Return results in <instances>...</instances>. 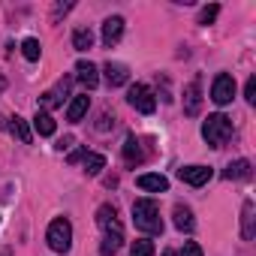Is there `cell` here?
Listing matches in <instances>:
<instances>
[{
  "instance_id": "5bb4252c",
  "label": "cell",
  "mask_w": 256,
  "mask_h": 256,
  "mask_svg": "<svg viewBox=\"0 0 256 256\" xmlns=\"http://www.w3.org/2000/svg\"><path fill=\"white\" fill-rule=\"evenodd\" d=\"M88 108H90V96H88V94L72 96V102H70V108H66V120H70V124H78V120L88 114Z\"/></svg>"
},
{
  "instance_id": "603a6c76",
  "label": "cell",
  "mask_w": 256,
  "mask_h": 256,
  "mask_svg": "<svg viewBox=\"0 0 256 256\" xmlns=\"http://www.w3.org/2000/svg\"><path fill=\"white\" fill-rule=\"evenodd\" d=\"M22 54H24L28 60H40V54H42V46H40V40L28 36V40L22 42Z\"/></svg>"
},
{
  "instance_id": "ba28073f",
  "label": "cell",
  "mask_w": 256,
  "mask_h": 256,
  "mask_svg": "<svg viewBox=\"0 0 256 256\" xmlns=\"http://www.w3.org/2000/svg\"><path fill=\"white\" fill-rule=\"evenodd\" d=\"M199 108H202V82H199V78H193V82L184 88V114L196 118V114H199Z\"/></svg>"
},
{
  "instance_id": "44dd1931",
  "label": "cell",
  "mask_w": 256,
  "mask_h": 256,
  "mask_svg": "<svg viewBox=\"0 0 256 256\" xmlns=\"http://www.w3.org/2000/svg\"><path fill=\"white\" fill-rule=\"evenodd\" d=\"M82 163H84V172L88 175H100V169H106V157L102 154H94V151H88L82 157Z\"/></svg>"
},
{
  "instance_id": "8fae6325",
  "label": "cell",
  "mask_w": 256,
  "mask_h": 256,
  "mask_svg": "<svg viewBox=\"0 0 256 256\" xmlns=\"http://www.w3.org/2000/svg\"><path fill=\"white\" fill-rule=\"evenodd\" d=\"M102 72H106V82H108V88H120V84H126V82H130V70H126L124 64H114V60H108V64L102 66Z\"/></svg>"
},
{
  "instance_id": "52a82bcc",
  "label": "cell",
  "mask_w": 256,
  "mask_h": 256,
  "mask_svg": "<svg viewBox=\"0 0 256 256\" xmlns=\"http://www.w3.org/2000/svg\"><path fill=\"white\" fill-rule=\"evenodd\" d=\"M211 175H214L211 166H184V169H178V178H181L184 184H190V187H202V184H208Z\"/></svg>"
},
{
  "instance_id": "83f0119b",
  "label": "cell",
  "mask_w": 256,
  "mask_h": 256,
  "mask_svg": "<svg viewBox=\"0 0 256 256\" xmlns=\"http://www.w3.org/2000/svg\"><path fill=\"white\" fill-rule=\"evenodd\" d=\"M84 154H88V151H76V154H70V163H78V160H82Z\"/></svg>"
},
{
  "instance_id": "7a4b0ae2",
  "label": "cell",
  "mask_w": 256,
  "mask_h": 256,
  "mask_svg": "<svg viewBox=\"0 0 256 256\" xmlns=\"http://www.w3.org/2000/svg\"><path fill=\"white\" fill-rule=\"evenodd\" d=\"M133 223L136 229H142L145 235H160L163 232V220H160V208L154 199H136L133 202Z\"/></svg>"
},
{
  "instance_id": "3957f363",
  "label": "cell",
  "mask_w": 256,
  "mask_h": 256,
  "mask_svg": "<svg viewBox=\"0 0 256 256\" xmlns=\"http://www.w3.org/2000/svg\"><path fill=\"white\" fill-rule=\"evenodd\" d=\"M229 136H232V120L226 114H208L205 118V124H202V139L211 148H223Z\"/></svg>"
},
{
  "instance_id": "4316f807",
  "label": "cell",
  "mask_w": 256,
  "mask_h": 256,
  "mask_svg": "<svg viewBox=\"0 0 256 256\" xmlns=\"http://www.w3.org/2000/svg\"><path fill=\"white\" fill-rule=\"evenodd\" d=\"M181 256H202V247H199L196 241H184V247H181Z\"/></svg>"
},
{
  "instance_id": "8992f818",
  "label": "cell",
  "mask_w": 256,
  "mask_h": 256,
  "mask_svg": "<svg viewBox=\"0 0 256 256\" xmlns=\"http://www.w3.org/2000/svg\"><path fill=\"white\" fill-rule=\"evenodd\" d=\"M232 96H235V78L229 72H220L211 84V100L217 106H226V102H232Z\"/></svg>"
},
{
  "instance_id": "d6986e66",
  "label": "cell",
  "mask_w": 256,
  "mask_h": 256,
  "mask_svg": "<svg viewBox=\"0 0 256 256\" xmlns=\"http://www.w3.org/2000/svg\"><path fill=\"white\" fill-rule=\"evenodd\" d=\"M250 169H253V166H250V160H235V163H229V166H226V172H223V175H226L229 181H244V178H250Z\"/></svg>"
},
{
  "instance_id": "d4e9b609",
  "label": "cell",
  "mask_w": 256,
  "mask_h": 256,
  "mask_svg": "<svg viewBox=\"0 0 256 256\" xmlns=\"http://www.w3.org/2000/svg\"><path fill=\"white\" fill-rule=\"evenodd\" d=\"M217 16H220V6H217V4H211V6H205V10L199 12V24H211Z\"/></svg>"
},
{
  "instance_id": "5b68a950",
  "label": "cell",
  "mask_w": 256,
  "mask_h": 256,
  "mask_svg": "<svg viewBox=\"0 0 256 256\" xmlns=\"http://www.w3.org/2000/svg\"><path fill=\"white\" fill-rule=\"evenodd\" d=\"M126 102H130L136 112H142V114H151L157 108V96H154V90L148 84H133L130 94H126Z\"/></svg>"
},
{
  "instance_id": "30bf717a",
  "label": "cell",
  "mask_w": 256,
  "mask_h": 256,
  "mask_svg": "<svg viewBox=\"0 0 256 256\" xmlns=\"http://www.w3.org/2000/svg\"><path fill=\"white\" fill-rule=\"evenodd\" d=\"M0 126H4V130H10L12 136H18V142H30V126H28V120L24 118H0Z\"/></svg>"
},
{
  "instance_id": "ffe728a7",
  "label": "cell",
  "mask_w": 256,
  "mask_h": 256,
  "mask_svg": "<svg viewBox=\"0 0 256 256\" xmlns=\"http://www.w3.org/2000/svg\"><path fill=\"white\" fill-rule=\"evenodd\" d=\"M175 226H178L181 232H193V226H196L193 211H190V208H184V205H175Z\"/></svg>"
},
{
  "instance_id": "ac0fdd59",
  "label": "cell",
  "mask_w": 256,
  "mask_h": 256,
  "mask_svg": "<svg viewBox=\"0 0 256 256\" xmlns=\"http://www.w3.org/2000/svg\"><path fill=\"white\" fill-rule=\"evenodd\" d=\"M34 130H36L40 136H54L58 124H54V118H52L48 112H36V118H34Z\"/></svg>"
},
{
  "instance_id": "7c38bea8",
  "label": "cell",
  "mask_w": 256,
  "mask_h": 256,
  "mask_svg": "<svg viewBox=\"0 0 256 256\" xmlns=\"http://www.w3.org/2000/svg\"><path fill=\"white\" fill-rule=\"evenodd\" d=\"M120 36H124V18H120V16H112V18H106V22H102V42L112 48V46H114Z\"/></svg>"
},
{
  "instance_id": "9a60e30c",
  "label": "cell",
  "mask_w": 256,
  "mask_h": 256,
  "mask_svg": "<svg viewBox=\"0 0 256 256\" xmlns=\"http://www.w3.org/2000/svg\"><path fill=\"white\" fill-rule=\"evenodd\" d=\"M136 184H139V190H148V193H166L169 190V178H163V175H139Z\"/></svg>"
},
{
  "instance_id": "4fadbf2b",
  "label": "cell",
  "mask_w": 256,
  "mask_h": 256,
  "mask_svg": "<svg viewBox=\"0 0 256 256\" xmlns=\"http://www.w3.org/2000/svg\"><path fill=\"white\" fill-rule=\"evenodd\" d=\"M76 78H78L84 88H96V84H100V72H96V66H94L90 60H78V64H76Z\"/></svg>"
},
{
  "instance_id": "e0dca14e",
  "label": "cell",
  "mask_w": 256,
  "mask_h": 256,
  "mask_svg": "<svg viewBox=\"0 0 256 256\" xmlns=\"http://www.w3.org/2000/svg\"><path fill=\"white\" fill-rule=\"evenodd\" d=\"M142 145H139V139L136 136H126V142H124V163L126 166H139L142 163Z\"/></svg>"
},
{
  "instance_id": "cb8c5ba5",
  "label": "cell",
  "mask_w": 256,
  "mask_h": 256,
  "mask_svg": "<svg viewBox=\"0 0 256 256\" xmlns=\"http://www.w3.org/2000/svg\"><path fill=\"white\" fill-rule=\"evenodd\" d=\"M157 250H154V241L151 238H139V241H133V247H130V256H154Z\"/></svg>"
},
{
  "instance_id": "2e32d148",
  "label": "cell",
  "mask_w": 256,
  "mask_h": 256,
  "mask_svg": "<svg viewBox=\"0 0 256 256\" xmlns=\"http://www.w3.org/2000/svg\"><path fill=\"white\" fill-rule=\"evenodd\" d=\"M253 202L250 199H244V205H241V238L244 241H250L253 235H256V226H253Z\"/></svg>"
},
{
  "instance_id": "7402d4cb",
  "label": "cell",
  "mask_w": 256,
  "mask_h": 256,
  "mask_svg": "<svg viewBox=\"0 0 256 256\" xmlns=\"http://www.w3.org/2000/svg\"><path fill=\"white\" fill-rule=\"evenodd\" d=\"M72 46H76L78 52H88V48L94 46V34H90V30H84V28H78V30L72 34Z\"/></svg>"
},
{
  "instance_id": "484cf974",
  "label": "cell",
  "mask_w": 256,
  "mask_h": 256,
  "mask_svg": "<svg viewBox=\"0 0 256 256\" xmlns=\"http://www.w3.org/2000/svg\"><path fill=\"white\" fill-rule=\"evenodd\" d=\"M244 100H247V102H256V78H253V76H250L247 84H244Z\"/></svg>"
},
{
  "instance_id": "9c48e42d",
  "label": "cell",
  "mask_w": 256,
  "mask_h": 256,
  "mask_svg": "<svg viewBox=\"0 0 256 256\" xmlns=\"http://www.w3.org/2000/svg\"><path fill=\"white\" fill-rule=\"evenodd\" d=\"M66 90H70V78H60L52 90H46L42 96H40V106H42V112L46 108H54V106H64V100H66Z\"/></svg>"
},
{
  "instance_id": "6da1fadb",
  "label": "cell",
  "mask_w": 256,
  "mask_h": 256,
  "mask_svg": "<svg viewBox=\"0 0 256 256\" xmlns=\"http://www.w3.org/2000/svg\"><path fill=\"white\" fill-rule=\"evenodd\" d=\"M96 226L102 229V244H100V256H114L124 244V226L118 220L114 205H100L96 208Z\"/></svg>"
},
{
  "instance_id": "277c9868",
  "label": "cell",
  "mask_w": 256,
  "mask_h": 256,
  "mask_svg": "<svg viewBox=\"0 0 256 256\" xmlns=\"http://www.w3.org/2000/svg\"><path fill=\"white\" fill-rule=\"evenodd\" d=\"M46 241L54 253H66L72 247V223L66 217H58L48 223V232H46Z\"/></svg>"
}]
</instances>
